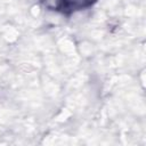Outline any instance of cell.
<instances>
[{
    "instance_id": "obj_1",
    "label": "cell",
    "mask_w": 146,
    "mask_h": 146,
    "mask_svg": "<svg viewBox=\"0 0 146 146\" xmlns=\"http://www.w3.org/2000/svg\"><path fill=\"white\" fill-rule=\"evenodd\" d=\"M92 1H95V0H56L57 6H55V7L58 9H62V10H64V8L70 9V10H75V9L89 6Z\"/></svg>"
}]
</instances>
